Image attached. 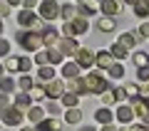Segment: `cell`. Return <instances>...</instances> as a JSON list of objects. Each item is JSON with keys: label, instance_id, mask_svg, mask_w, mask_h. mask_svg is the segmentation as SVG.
I'll return each instance as SVG.
<instances>
[{"label": "cell", "instance_id": "1", "mask_svg": "<svg viewBox=\"0 0 149 131\" xmlns=\"http://www.w3.org/2000/svg\"><path fill=\"white\" fill-rule=\"evenodd\" d=\"M85 87H87V92H95V94H104V92L109 89V82H107L102 74H90V77L85 79Z\"/></svg>", "mask_w": 149, "mask_h": 131}, {"label": "cell", "instance_id": "2", "mask_svg": "<svg viewBox=\"0 0 149 131\" xmlns=\"http://www.w3.org/2000/svg\"><path fill=\"white\" fill-rule=\"evenodd\" d=\"M17 40H20V45H22L25 50H30V52H35L40 45H45L42 37L37 35V32H20V35H17Z\"/></svg>", "mask_w": 149, "mask_h": 131}, {"label": "cell", "instance_id": "3", "mask_svg": "<svg viewBox=\"0 0 149 131\" xmlns=\"http://www.w3.org/2000/svg\"><path fill=\"white\" fill-rule=\"evenodd\" d=\"M74 59H77L80 67H92V64H97V54L92 52V50H87V47H80V50H77Z\"/></svg>", "mask_w": 149, "mask_h": 131}, {"label": "cell", "instance_id": "4", "mask_svg": "<svg viewBox=\"0 0 149 131\" xmlns=\"http://www.w3.org/2000/svg\"><path fill=\"white\" fill-rule=\"evenodd\" d=\"M60 10H62V8H57L55 0H45L42 5H40V17H42V20H55V17L60 15Z\"/></svg>", "mask_w": 149, "mask_h": 131}, {"label": "cell", "instance_id": "5", "mask_svg": "<svg viewBox=\"0 0 149 131\" xmlns=\"http://www.w3.org/2000/svg\"><path fill=\"white\" fill-rule=\"evenodd\" d=\"M17 20H20L22 27H37V30H42V27H40V17H37L32 10H22L20 15H17Z\"/></svg>", "mask_w": 149, "mask_h": 131}, {"label": "cell", "instance_id": "6", "mask_svg": "<svg viewBox=\"0 0 149 131\" xmlns=\"http://www.w3.org/2000/svg\"><path fill=\"white\" fill-rule=\"evenodd\" d=\"M20 121H22V111L17 109V106H10V109L3 111V124H8V126H17Z\"/></svg>", "mask_w": 149, "mask_h": 131}, {"label": "cell", "instance_id": "7", "mask_svg": "<svg viewBox=\"0 0 149 131\" xmlns=\"http://www.w3.org/2000/svg\"><path fill=\"white\" fill-rule=\"evenodd\" d=\"M45 92H47L50 99H60V97H65V84L60 82V79H52V82H47Z\"/></svg>", "mask_w": 149, "mask_h": 131}, {"label": "cell", "instance_id": "8", "mask_svg": "<svg viewBox=\"0 0 149 131\" xmlns=\"http://www.w3.org/2000/svg\"><path fill=\"white\" fill-rule=\"evenodd\" d=\"M67 87H70V94H87L85 79H67Z\"/></svg>", "mask_w": 149, "mask_h": 131}, {"label": "cell", "instance_id": "9", "mask_svg": "<svg viewBox=\"0 0 149 131\" xmlns=\"http://www.w3.org/2000/svg\"><path fill=\"white\" fill-rule=\"evenodd\" d=\"M60 129H62V124H60L57 119H45V121L37 124L35 131H60Z\"/></svg>", "mask_w": 149, "mask_h": 131}, {"label": "cell", "instance_id": "10", "mask_svg": "<svg viewBox=\"0 0 149 131\" xmlns=\"http://www.w3.org/2000/svg\"><path fill=\"white\" fill-rule=\"evenodd\" d=\"M119 10H122V8H119L117 0H102V12H104L107 17H109V15H117Z\"/></svg>", "mask_w": 149, "mask_h": 131}, {"label": "cell", "instance_id": "11", "mask_svg": "<svg viewBox=\"0 0 149 131\" xmlns=\"http://www.w3.org/2000/svg\"><path fill=\"white\" fill-rule=\"evenodd\" d=\"M42 42H45V45H47V47H55V45H57V32H55L52 30V27H45V30H42Z\"/></svg>", "mask_w": 149, "mask_h": 131}, {"label": "cell", "instance_id": "12", "mask_svg": "<svg viewBox=\"0 0 149 131\" xmlns=\"http://www.w3.org/2000/svg\"><path fill=\"white\" fill-rule=\"evenodd\" d=\"M117 119L122 121V124H129V121L134 119V109L132 106H119L117 109Z\"/></svg>", "mask_w": 149, "mask_h": 131}, {"label": "cell", "instance_id": "13", "mask_svg": "<svg viewBox=\"0 0 149 131\" xmlns=\"http://www.w3.org/2000/svg\"><path fill=\"white\" fill-rule=\"evenodd\" d=\"M77 42L74 40H62L60 42V52H65V54H77Z\"/></svg>", "mask_w": 149, "mask_h": 131}, {"label": "cell", "instance_id": "14", "mask_svg": "<svg viewBox=\"0 0 149 131\" xmlns=\"http://www.w3.org/2000/svg\"><path fill=\"white\" fill-rule=\"evenodd\" d=\"M62 74H65L67 79H74L77 74H80V64H77V62H67V64L62 67Z\"/></svg>", "mask_w": 149, "mask_h": 131}, {"label": "cell", "instance_id": "15", "mask_svg": "<svg viewBox=\"0 0 149 131\" xmlns=\"http://www.w3.org/2000/svg\"><path fill=\"white\" fill-rule=\"evenodd\" d=\"M97 64L104 69L112 67V52H107V50H102V52H97Z\"/></svg>", "mask_w": 149, "mask_h": 131}, {"label": "cell", "instance_id": "16", "mask_svg": "<svg viewBox=\"0 0 149 131\" xmlns=\"http://www.w3.org/2000/svg\"><path fill=\"white\" fill-rule=\"evenodd\" d=\"M95 119L100 121V124H104V126H109V121L114 119V114H112L109 109H97V114H95Z\"/></svg>", "mask_w": 149, "mask_h": 131}, {"label": "cell", "instance_id": "17", "mask_svg": "<svg viewBox=\"0 0 149 131\" xmlns=\"http://www.w3.org/2000/svg\"><path fill=\"white\" fill-rule=\"evenodd\" d=\"M119 45H122L124 50L134 47V45H137V35H134V32H124V35L119 37Z\"/></svg>", "mask_w": 149, "mask_h": 131}, {"label": "cell", "instance_id": "18", "mask_svg": "<svg viewBox=\"0 0 149 131\" xmlns=\"http://www.w3.org/2000/svg\"><path fill=\"white\" fill-rule=\"evenodd\" d=\"M72 27H74V35H82V32H87L90 22H87L85 17H74V20H72Z\"/></svg>", "mask_w": 149, "mask_h": 131}, {"label": "cell", "instance_id": "19", "mask_svg": "<svg viewBox=\"0 0 149 131\" xmlns=\"http://www.w3.org/2000/svg\"><path fill=\"white\" fill-rule=\"evenodd\" d=\"M134 12H137V17H147L149 15V0H137Z\"/></svg>", "mask_w": 149, "mask_h": 131}, {"label": "cell", "instance_id": "20", "mask_svg": "<svg viewBox=\"0 0 149 131\" xmlns=\"http://www.w3.org/2000/svg\"><path fill=\"white\" fill-rule=\"evenodd\" d=\"M30 94H27V92H22V94H17V99H15V106H17V109H30Z\"/></svg>", "mask_w": 149, "mask_h": 131}, {"label": "cell", "instance_id": "21", "mask_svg": "<svg viewBox=\"0 0 149 131\" xmlns=\"http://www.w3.org/2000/svg\"><path fill=\"white\" fill-rule=\"evenodd\" d=\"M95 12H97V5H95V3H90V0L80 5V15H82V17H87V15H95Z\"/></svg>", "mask_w": 149, "mask_h": 131}, {"label": "cell", "instance_id": "22", "mask_svg": "<svg viewBox=\"0 0 149 131\" xmlns=\"http://www.w3.org/2000/svg\"><path fill=\"white\" fill-rule=\"evenodd\" d=\"M37 77L42 79V82H52V79H55V69H52V67H40Z\"/></svg>", "mask_w": 149, "mask_h": 131}, {"label": "cell", "instance_id": "23", "mask_svg": "<svg viewBox=\"0 0 149 131\" xmlns=\"http://www.w3.org/2000/svg\"><path fill=\"white\" fill-rule=\"evenodd\" d=\"M60 15H62V17H65L67 22H72V17L77 15V8H74V5H62V10H60Z\"/></svg>", "mask_w": 149, "mask_h": 131}, {"label": "cell", "instance_id": "24", "mask_svg": "<svg viewBox=\"0 0 149 131\" xmlns=\"http://www.w3.org/2000/svg\"><path fill=\"white\" fill-rule=\"evenodd\" d=\"M109 52H112V57H117V59H124V57H127V50H124L119 42H117V45H112Z\"/></svg>", "mask_w": 149, "mask_h": 131}, {"label": "cell", "instance_id": "25", "mask_svg": "<svg viewBox=\"0 0 149 131\" xmlns=\"http://www.w3.org/2000/svg\"><path fill=\"white\" fill-rule=\"evenodd\" d=\"M65 119H67V124H77V121L82 119V114H80V109H67Z\"/></svg>", "mask_w": 149, "mask_h": 131}, {"label": "cell", "instance_id": "26", "mask_svg": "<svg viewBox=\"0 0 149 131\" xmlns=\"http://www.w3.org/2000/svg\"><path fill=\"white\" fill-rule=\"evenodd\" d=\"M77 101H80V99H77V94H65L62 97V104L67 106V109H77Z\"/></svg>", "mask_w": 149, "mask_h": 131}, {"label": "cell", "instance_id": "27", "mask_svg": "<svg viewBox=\"0 0 149 131\" xmlns=\"http://www.w3.org/2000/svg\"><path fill=\"white\" fill-rule=\"evenodd\" d=\"M27 119H30V121H37V124H40V121H45V119H42V109L32 106V109L27 111Z\"/></svg>", "mask_w": 149, "mask_h": 131}, {"label": "cell", "instance_id": "28", "mask_svg": "<svg viewBox=\"0 0 149 131\" xmlns=\"http://www.w3.org/2000/svg\"><path fill=\"white\" fill-rule=\"evenodd\" d=\"M13 87H15V82H13V79H8V77H3V79H0V92H3V94L13 92Z\"/></svg>", "mask_w": 149, "mask_h": 131}, {"label": "cell", "instance_id": "29", "mask_svg": "<svg viewBox=\"0 0 149 131\" xmlns=\"http://www.w3.org/2000/svg\"><path fill=\"white\" fill-rule=\"evenodd\" d=\"M100 30H102V32L114 30V20H112V17H104V20H100Z\"/></svg>", "mask_w": 149, "mask_h": 131}, {"label": "cell", "instance_id": "30", "mask_svg": "<svg viewBox=\"0 0 149 131\" xmlns=\"http://www.w3.org/2000/svg\"><path fill=\"white\" fill-rule=\"evenodd\" d=\"M122 74H124V67H122V64H112V67H109V77L119 79Z\"/></svg>", "mask_w": 149, "mask_h": 131}, {"label": "cell", "instance_id": "31", "mask_svg": "<svg viewBox=\"0 0 149 131\" xmlns=\"http://www.w3.org/2000/svg\"><path fill=\"white\" fill-rule=\"evenodd\" d=\"M147 62H149V57L144 52H137L134 54V64H137V67H147Z\"/></svg>", "mask_w": 149, "mask_h": 131}, {"label": "cell", "instance_id": "32", "mask_svg": "<svg viewBox=\"0 0 149 131\" xmlns=\"http://www.w3.org/2000/svg\"><path fill=\"white\" fill-rule=\"evenodd\" d=\"M5 67L10 69V72H17V69H20V57H10L5 62Z\"/></svg>", "mask_w": 149, "mask_h": 131}, {"label": "cell", "instance_id": "33", "mask_svg": "<svg viewBox=\"0 0 149 131\" xmlns=\"http://www.w3.org/2000/svg\"><path fill=\"white\" fill-rule=\"evenodd\" d=\"M62 62V52L60 50H50V64H60Z\"/></svg>", "mask_w": 149, "mask_h": 131}, {"label": "cell", "instance_id": "34", "mask_svg": "<svg viewBox=\"0 0 149 131\" xmlns=\"http://www.w3.org/2000/svg\"><path fill=\"white\" fill-rule=\"evenodd\" d=\"M20 87H22V92H32V89H35V84H32L30 77H22L20 79Z\"/></svg>", "mask_w": 149, "mask_h": 131}, {"label": "cell", "instance_id": "35", "mask_svg": "<svg viewBox=\"0 0 149 131\" xmlns=\"http://www.w3.org/2000/svg\"><path fill=\"white\" fill-rule=\"evenodd\" d=\"M35 62L42 64V67H47V64H50V52H40V54L35 57Z\"/></svg>", "mask_w": 149, "mask_h": 131}, {"label": "cell", "instance_id": "36", "mask_svg": "<svg viewBox=\"0 0 149 131\" xmlns=\"http://www.w3.org/2000/svg\"><path fill=\"white\" fill-rule=\"evenodd\" d=\"M124 89H127V97H134V99H139V87H137V84H127Z\"/></svg>", "mask_w": 149, "mask_h": 131}, {"label": "cell", "instance_id": "37", "mask_svg": "<svg viewBox=\"0 0 149 131\" xmlns=\"http://www.w3.org/2000/svg\"><path fill=\"white\" fill-rule=\"evenodd\" d=\"M0 109L5 111V109H10V97L8 94H3V92H0Z\"/></svg>", "mask_w": 149, "mask_h": 131}, {"label": "cell", "instance_id": "38", "mask_svg": "<svg viewBox=\"0 0 149 131\" xmlns=\"http://www.w3.org/2000/svg\"><path fill=\"white\" fill-rule=\"evenodd\" d=\"M45 97H47V92H45V89H40V87H35V89H32V99L40 101V99H45Z\"/></svg>", "mask_w": 149, "mask_h": 131}, {"label": "cell", "instance_id": "39", "mask_svg": "<svg viewBox=\"0 0 149 131\" xmlns=\"http://www.w3.org/2000/svg\"><path fill=\"white\" fill-rule=\"evenodd\" d=\"M114 99H117V101L127 99V89H124V87H119V89H114Z\"/></svg>", "mask_w": 149, "mask_h": 131}, {"label": "cell", "instance_id": "40", "mask_svg": "<svg viewBox=\"0 0 149 131\" xmlns=\"http://www.w3.org/2000/svg\"><path fill=\"white\" fill-rule=\"evenodd\" d=\"M8 52H10V42H8V40H0V57L8 54Z\"/></svg>", "mask_w": 149, "mask_h": 131}, {"label": "cell", "instance_id": "41", "mask_svg": "<svg viewBox=\"0 0 149 131\" xmlns=\"http://www.w3.org/2000/svg\"><path fill=\"white\" fill-rule=\"evenodd\" d=\"M137 77L142 79V82H147V79H149V67H139V72H137Z\"/></svg>", "mask_w": 149, "mask_h": 131}, {"label": "cell", "instance_id": "42", "mask_svg": "<svg viewBox=\"0 0 149 131\" xmlns=\"http://www.w3.org/2000/svg\"><path fill=\"white\" fill-rule=\"evenodd\" d=\"M102 101H104V104H112V101H117V99H114V92H104V94H102Z\"/></svg>", "mask_w": 149, "mask_h": 131}, {"label": "cell", "instance_id": "43", "mask_svg": "<svg viewBox=\"0 0 149 131\" xmlns=\"http://www.w3.org/2000/svg\"><path fill=\"white\" fill-rule=\"evenodd\" d=\"M47 111H50V114H57V111H60V104H57V101H50V104H47Z\"/></svg>", "mask_w": 149, "mask_h": 131}, {"label": "cell", "instance_id": "44", "mask_svg": "<svg viewBox=\"0 0 149 131\" xmlns=\"http://www.w3.org/2000/svg\"><path fill=\"white\" fill-rule=\"evenodd\" d=\"M27 69H30V59L20 57V72H27Z\"/></svg>", "mask_w": 149, "mask_h": 131}, {"label": "cell", "instance_id": "45", "mask_svg": "<svg viewBox=\"0 0 149 131\" xmlns=\"http://www.w3.org/2000/svg\"><path fill=\"white\" fill-rule=\"evenodd\" d=\"M139 35H142V37H149V22H142V27H139Z\"/></svg>", "mask_w": 149, "mask_h": 131}, {"label": "cell", "instance_id": "46", "mask_svg": "<svg viewBox=\"0 0 149 131\" xmlns=\"http://www.w3.org/2000/svg\"><path fill=\"white\" fill-rule=\"evenodd\" d=\"M22 3H25V10H30V8L37 5V0H22Z\"/></svg>", "mask_w": 149, "mask_h": 131}, {"label": "cell", "instance_id": "47", "mask_svg": "<svg viewBox=\"0 0 149 131\" xmlns=\"http://www.w3.org/2000/svg\"><path fill=\"white\" fill-rule=\"evenodd\" d=\"M8 12H10V5H8V3H5V5H0V15H8Z\"/></svg>", "mask_w": 149, "mask_h": 131}, {"label": "cell", "instance_id": "48", "mask_svg": "<svg viewBox=\"0 0 149 131\" xmlns=\"http://www.w3.org/2000/svg\"><path fill=\"white\" fill-rule=\"evenodd\" d=\"M129 131H149V126H132Z\"/></svg>", "mask_w": 149, "mask_h": 131}, {"label": "cell", "instance_id": "49", "mask_svg": "<svg viewBox=\"0 0 149 131\" xmlns=\"http://www.w3.org/2000/svg\"><path fill=\"white\" fill-rule=\"evenodd\" d=\"M8 5H17V3H22V0H5Z\"/></svg>", "mask_w": 149, "mask_h": 131}, {"label": "cell", "instance_id": "50", "mask_svg": "<svg viewBox=\"0 0 149 131\" xmlns=\"http://www.w3.org/2000/svg\"><path fill=\"white\" fill-rule=\"evenodd\" d=\"M102 131H117V129H114V126H104Z\"/></svg>", "mask_w": 149, "mask_h": 131}, {"label": "cell", "instance_id": "51", "mask_svg": "<svg viewBox=\"0 0 149 131\" xmlns=\"http://www.w3.org/2000/svg\"><path fill=\"white\" fill-rule=\"evenodd\" d=\"M80 131H95V129H92V126H82Z\"/></svg>", "mask_w": 149, "mask_h": 131}, {"label": "cell", "instance_id": "52", "mask_svg": "<svg viewBox=\"0 0 149 131\" xmlns=\"http://www.w3.org/2000/svg\"><path fill=\"white\" fill-rule=\"evenodd\" d=\"M124 3H127V5H137V0H124Z\"/></svg>", "mask_w": 149, "mask_h": 131}, {"label": "cell", "instance_id": "53", "mask_svg": "<svg viewBox=\"0 0 149 131\" xmlns=\"http://www.w3.org/2000/svg\"><path fill=\"white\" fill-rule=\"evenodd\" d=\"M0 79H3V67H0Z\"/></svg>", "mask_w": 149, "mask_h": 131}, {"label": "cell", "instance_id": "54", "mask_svg": "<svg viewBox=\"0 0 149 131\" xmlns=\"http://www.w3.org/2000/svg\"><path fill=\"white\" fill-rule=\"evenodd\" d=\"M0 32H3V22H0Z\"/></svg>", "mask_w": 149, "mask_h": 131}, {"label": "cell", "instance_id": "55", "mask_svg": "<svg viewBox=\"0 0 149 131\" xmlns=\"http://www.w3.org/2000/svg\"><path fill=\"white\" fill-rule=\"evenodd\" d=\"M22 131H32V129H22Z\"/></svg>", "mask_w": 149, "mask_h": 131}, {"label": "cell", "instance_id": "56", "mask_svg": "<svg viewBox=\"0 0 149 131\" xmlns=\"http://www.w3.org/2000/svg\"><path fill=\"white\" fill-rule=\"evenodd\" d=\"M80 3H87V0H80Z\"/></svg>", "mask_w": 149, "mask_h": 131}, {"label": "cell", "instance_id": "57", "mask_svg": "<svg viewBox=\"0 0 149 131\" xmlns=\"http://www.w3.org/2000/svg\"><path fill=\"white\" fill-rule=\"evenodd\" d=\"M122 131H127V129H122Z\"/></svg>", "mask_w": 149, "mask_h": 131}]
</instances>
